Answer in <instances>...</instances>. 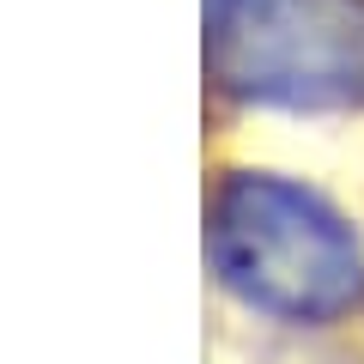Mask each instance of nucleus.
<instances>
[{
	"instance_id": "f257e3e1",
	"label": "nucleus",
	"mask_w": 364,
	"mask_h": 364,
	"mask_svg": "<svg viewBox=\"0 0 364 364\" xmlns=\"http://www.w3.org/2000/svg\"><path fill=\"white\" fill-rule=\"evenodd\" d=\"M207 255L237 304L291 328H328L364 304V243L316 188L231 170L207 207Z\"/></svg>"
},
{
	"instance_id": "f03ea898",
	"label": "nucleus",
	"mask_w": 364,
	"mask_h": 364,
	"mask_svg": "<svg viewBox=\"0 0 364 364\" xmlns=\"http://www.w3.org/2000/svg\"><path fill=\"white\" fill-rule=\"evenodd\" d=\"M207 67L243 104L352 109L364 104V0H219Z\"/></svg>"
},
{
	"instance_id": "7ed1b4c3",
	"label": "nucleus",
	"mask_w": 364,
	"mask_h": 364,
	"mask_svg": "<svg viewBox=\"0 0 364 364\" xmlns=\"http://www.w3.org/2000/svg\"><path fill=\"white\" fill-rule=\"evenodd\" d=\"M207 6H219V0H207Z\"/></svg>"
}]
</instances>
